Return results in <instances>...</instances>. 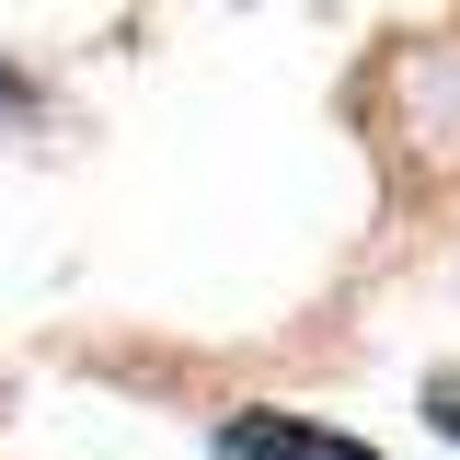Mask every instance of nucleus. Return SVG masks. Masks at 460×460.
<instances>
[{"label":"nucleus","mask_w":460,"mask_h":460,"mask_svg":"<svg viewBox=\"0 0 460 460\" xmlns=\"http://www.w3.org/2000/svg\"><path fill=\"white\" fill-rule=\"evenodd\" d=\"M426 414H438V426H449V438H460V380H449V392H438V402H426Z\"/></svg>","instance_id":"nucleus-2"},{"label":"nucleus","mask_w":460,"mask_h":460,"mask_svg":"<svg viewBox=\"0 0 460 460\" xmlns=\"http://www.w3.org/2000/svg\"><path fill=\"white\" fill-rule=\"evenodd\" d=\"M219 460H380V449H357V438L311 426V414H230Z\"/></svg>","instance_id":"nucleus-1"}]
</instances>
